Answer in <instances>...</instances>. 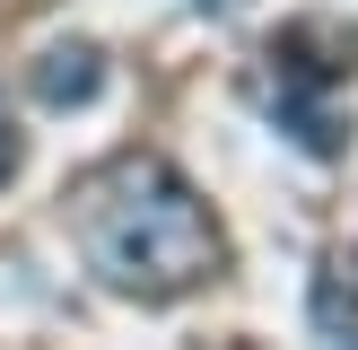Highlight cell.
I'll list each match as a JSON object with an SVG mask.
<instances>
[{
    "mask_svg": "<svg viewBox=\"0 0 358 350\" xmlns=\"http://www.w3.org/2000/svg\"><path fill=\"white\" fill-rule=\"evenodd\" d=\"M70 219H79V245L114 289L131 298H184L219 272V219L201 210V192L166 167V158L131 149L114 167H96L79 192H70Z\"/></svg>",
    "mask_w": 358,
    "mask_h": 350,
    "instance_id": "obj_1",
    "label": "cell"
},
{
    "mask_svg": "<svg viewBox=\"0 0 358 350\" xmlns=\"http://www.w3.org/2000/svg\"><path fill=\"white\" fill-rule=\"evenodd\" d=\"M105 88V52L96 44H52L44 62H35V97L44 105H87Z\"/></svg>",
    "mask_w": 358,
    "mask_h": 350,
    "instance_id": "obj_2",
    "label": "cell"
},
{
    "mask_svg": "<svg viewBox=\"0 0 358 350\" xmlns=\"http://www.w3.org/2000/svg\"><path fill=\"white\" fill-rule=\"evenodd\" d=\"M315 332L324 342H358V245L332 254V272L315 280Z\"/></svg>",
    "mask_w": 358,
    "mask_h": 350,
    "instance_id": "obj_3",
    "label": "cell"
},
{
    "mask_svg": "<svg viewBox=\"0 0 358 350\" xmlns=\"http://www.w3.org/2000/svg\"><path fill=\"white\" fill-rule=\"evenodd\" d=\"M17 158H27V140H17V122L0 114V184H9V175H17Z\"/></svg>",
    "mask_w": 358,
    "mask_h": 350,
    "instance_id": "obj_4",
    "label": "cell"
}]
</instances>
